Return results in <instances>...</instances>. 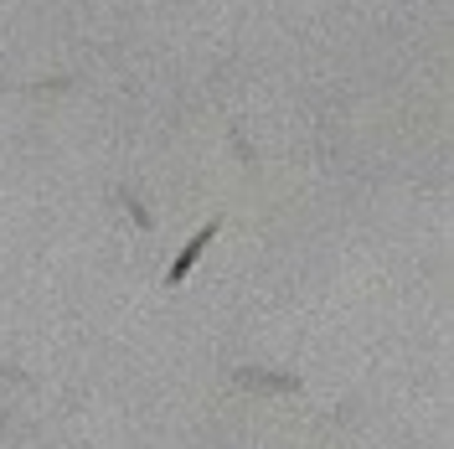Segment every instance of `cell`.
Here are the masks:
<instances>
[{"label": "cell", "instance_id": "6da1fadb", "mask_svg": "<svg viewBox=\"0 0 454 449\" xmlns=\"http://www.w3.org/2000/svg\"><path fill=\"white\" fill-rule=\"evenodd\" d=\"M232 382L248 388V393H300V377L294 372H269V366H238Z\"/></svg>", "mask_w": 454, "mask_h": 449}, {"label": "cell", "instance_id": "7a4b0ae2", "mask_svg": "<svg viewBox=\"0 0 454 449\" xmlns=\"http://www.w3.org/2000/svg\"><path fill=\"white\" fill-rule=\"evenodd\" d=\"M217 232H223V223H207V227H197V232H192V243H186V248L176 253V264L166 269V289H176V284H186V274L197 269V258L207 253V243H212Z\"/></svg>", "mask_w": 454, "mask_h": 449}, {"label": "cell", "instance_id": "3957f363", "mask_svg": "<svg viewBox=\"0 0 454 449\" xmlns=\"http://www.w3.org/2000/svg\"><path fill=\"white\" fill-rule=\"evenodd\" d=\"M119 201H124V212H129V217H135V227H140V232H150V227H155V217H150V212H145V201L135 197V192H119Z\"/></svg>", "mask_w": 454, "mask_h": 449}]
</instances>
